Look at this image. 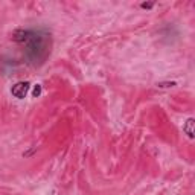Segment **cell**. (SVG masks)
I'll list each match as a JSON object with an SVG mask.
<instances>
[{
  "label": "cell",
  "instance_id": "6da1fadb",
  "mask_svg": "<svg viewBox=\"0 0 195 195\" xmlns=\"http://www.w3.org/2000/svg\"><path fill=\"white\" fill-rule=\"evenodd\" d=\"M24 46V56L28 58L29 64L34 67H40L46 63L51 55L52 47V37L46 29H29Z\"/></svg>",
  "mask_w": 195,
  "mask_h": 195
},
{
  "label": "cell",
  "instance_id": "7a4b0ae2",
  "mask_svg": "<svg viewBox=\"0 0 195 195\" xmlns=\"http://www.w3.org/2000/svg\"><path fill=\"white\" fill-rule=\"evenodd\" d=\"M29 82L28 81H20V82H16L12 87H11V95L17 99H23L26 98L28 91H29Z\"/></svg>",
  "mask_w": 195,
  "mask_h": 195
},
{
  "label": "cell",
  "instance_id": "3957f363",
  "mask_svg": "<svg viewBox=\"0 0 195 195\" xmlns=\"http://www.w3.org/2000/svg\"><path fill=\"white\" fill-rule=\"evenodd\" d=\"M183 131H184V134H188L189 139H194V119L192 117H189L183 124Z\"/></svg>",
  "mask_w": 195,
  "mask_h": 195
},
{
  "label": "cell",
  "instance_id": "277c9868",
  "mask_svg": "<svg viewBox=\"0 0 195 195\" xmlns=\"http://www.w3.org/2000/svg\"><path fill=\"white\" fill-rule=\"evenodd\" d=\"M174 86H177L175 82H159L157 84V87L160 89H166V87H174Z\"/></svg>",
  "mask_w": 195,
  "mask_h": 195
},
{
  "label": "cell",
  "instance_id": "5b68a950",
  "mask_svg": "<svg viewBox=\"0 0 195 195\" xmlns=\"http://www.w3.org/2000/svg\"><path fill=\"white\" fill-rule=\"evenodd\" d=\"M140 6H142L143 9H151V8L154 6V3H142Z\"/></svg>",
  "mask_w": 195,
  "mask_h": 195
},
{
  "label": "cell",
  "instance_id": "8992f818",
  "mask_svg": "<svg viewBox=\"0 0 195 195\" xmlns=\"http://www.w3.org/2000/svg\"><path fill=\"white\" fill-rule=\"evenodd\" d=\"M40 93H41V87H40V86H37L35 87V90H34V96H38V95H40Z\"/></svg>",
  "mask_w": 195,
  "mask_h": 195
}]
</instances>
